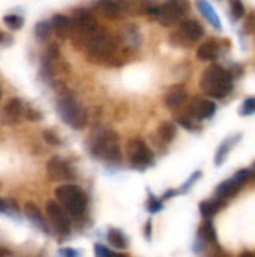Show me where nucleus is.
I'll use <instances>...</instances> for the list:
<instances>
[{
  "mask_svg": "<svg viewBox=\"0 0 255 257\" xmlns=\"http://www.w3.org/2000/svg\"><path fill=\"white\" fill-rule=\"evenodd\" d=\"M200 87L206 95L215 99H221L230 95L233 90V78L230 72L221 65H210L203 71L200 77Z\"/></svg>",
  "mask_w": 255,
  "mask_h": 257,
  "instance_id": "nucleus-1",
  "label": "nucleus"
},
{
  "mask_svg": "<svg viewBox=\"0 0 255 257\" xmlns=\"http://www.w3.org/2000/svg\"><path fill=\"white\" fill-rule=\"evenodd\" d=\"M56 197L59 200V205L72 217H81L87 206V197L86 194L72 184L62 185L56 190Z\"/></svg>",
  "mask_w": 255,
  "mask_h": 257,
  "instance_id": "nucleus-2",
  "label": "nucleus"
},
{
  "mask_svg": "<svg viewBox=\"0 0 255 257\" xmlns=\"http://www.w3.org/2000/svg\"><path fill=\"white\" fill-rule=\"evenodd\" d=\"M57 111L60 117L72 128L81 130L87 123V113L84 107L71 95H60L57 99Z\"/></svg>",
  "mask_w": 255,
  "mask_h": 257,
  "instance_id": "nucleus-3",
  "label": "nucleus"
},
{
  "mask_svg": "<svg viewBox=\"0 0 255 257\" xmlns=\"http://www.w3.org/2000/svg\"><path fill=\"white\" fill-rule=\"evenodd\" d=\"M92 154L110 163H120L122 152L117 134L114 131H104L98 134L92 143Z\"/></svg>",
  "mask_w": 255,
  "mask_h": 257,
  "instance_id": "nucleus-4",
  "label": "nucleus"
},
{
  "mask_svg": "<svg viewBox=\"0 0 255 257\" xmlns=\"http://www.w3.org/2000/svg\"><path fill=\"white\" fill-rule=\"evenodd\" d=\"M191 11L188 0H165L156 11V20L164 27H171L183 21Z\"/></svg>",
  "mask_w": 255,
  "mask_h": 257,
  "instance_id": "nucleus-5",
  "label": "nucleus"
},
{
  "mask_svg": "<svg viewBox=\"0 0 255 257\" xmlns=\"http://www.w3.org/2000/svg\"><path fill=\"white\" fill-rule=\"evenodd\" d=\"M204 36V27L197 20L180 21L179 29L173 33L171 41L177 45H189L200 41Z\"/></svg>",
  "mask_w": 255,
  "mask_h": 257,
  "instance_id": "nucleus-6",
  "label": "nucleus"
},
{
  "mask_svg": "<svg viewBox=\"0 0 255 257\" xmlns=\"http://www.w3.org/2000/svg\"><path fill=\"white\" fill-rule=\"evenodd\" d=\"M128 155H129V161L135 169H146L149 166H152L155 155L153 152L149 149V146L140 140V139H134L128 143Z\"/></svg>",
  "mask_w": 255,
  "mask_h": 257,
  "instance_id": "nucleus-7",
  "label": "nucleus"
},
{
  "mask_svg": "<svg viewBox=\"0 0 255 257\" xmlns=\"http://www.w3.org/2000/svg\"><path fill=\"white\" fill-rule=\"evenodd\" d=\"M45 209H47V215H48V220L50 223L53 224V227L60 232V233H69L71 232V220L68 217V212L54 200H50L47 202L45 205Z\"/></svg>",
  "mask_w": 255,
  "mask_h": 257,
  "instance_id": "nucleus-8",
  "label": "nucleus"
},
{
  "mask_svg": "<svg viewBox=\"0 0 255 257\" xmlns=\"http://www.w3.org/2000/svg\"><path fill=\"white\" fill-rule=\"evenodd\" d=\"M216 111V105L213 101L206 99V98H195L189 102L188 108H186V114L192 119L197 120H203V119H209L215 114Z\"/></svg>",
  "mask_w": 255,
  "mask_h": 257,
  "instance_id": "nucleus-9",
  "label": "nucleus"
},
{
  "mask_svg": "<svg viewBox=\"0 0 255 257\" xmlns=\"http://www.w3.org/2000/svg\"><path fill=\"white\" fill-rule=\"evenodd\" d=\"M47 173L51 181H59V182L69 181L74 178V172H72L71 166L59 157H53L47 163Z\"/></svg>",
  "mask_w": 255,
  "mask_h": 257,
  "instance_id": "nucleus-10",
  "label": "nucleus"
},
{
  "mask_svg": "<svg viewBox=\"0 0 255 257\" xmlns=\"http://www.w3.org/2000/svg\"><path fill=\"white\" fill-rule=\"evenodd\" d=\"M50 23H51V29L57 38H60V39L69 38V35L72 32V24H71V18L68 15L57 14L51 18Z\"/></svg>",
  "mask_w": 255,
  "mask_h": 257,
  "instance_id": "nucleus-11",
  "label": "nucleus"
},
{
  "mask_svg": "<svg viewBox=\"0 0 255 257\" xmlns=\"http://www.w3.org/2000/svg\"><path fill=\"white\" fill-rule=\"evenodd\" d=\"M219 56V44L215 39H207L197 48V59L203 62H212Z\"/></svg>",
  "mask_w": 255,
  "mask_h": 257,
  "instance_id": "nucleus-12",
  "label": "nucleus"
},
{
  "mask_svg": "<svg viewBox=\"0 0 255 257\" xmlns=\"http://www.w3.org/2000/svg\"><path fill=\"white\" fill-rule=\"evenodd\" d=\"M188 99V90L185 89L183 84H177V86H173L167 95H165V105L168 108H177L180 107L185 101Z\"/></svg>",
  "mask_w": 255,
  "mask_h": 257,
  "instance_id": "nucleus-13",
  "label": "nucleus"
},
{
  "mask_svg": "<svg viewBox=\"0 0 255 257\" xmlns=\"http://www.w3.org/2000/svg\"><path fill=\"white\" fill-rule=\"evenodd\" d=\"M245 182H242L240 179H237L236 176L231 178L230 181H225L222 182L218 188H216V196L219 199H227V197H231L234 196L236 193H239V190L243 187Z\"/></svg>",
  "mask_w": 255,
  "mask_h": 257,
  "instance_id": "nucleus-14",
  "label": "nucleus"
},
{
  "mask_svg": "<svg viewBox=\"0 0 255 257\" xmlns=\"http://www.w3.org/2000/svg\"><path fill=\"white\" fill-rule=\"evenodd\" d=\"M23 111H24V104L18 98H11L5 104V116L11 122H18L23 117Z\"/></svg>",
  "mask_w": 255,
  "mask_h": 257,
  "instance_id": "nucleus-15",
  "label": "nucleus"
},
{
  "mask_svg": "<svg viewBox=\"0 0 255 257\" xmlns=\"http://www.w3.org/2000/svg\"><path fill=\"white\" fill-rule=\"evenodd\" d=\"M195 2H197V8L200 9L201 15H203L215 29L221 30V21H219V17H218V14L215 12V9H213L206 0H195Z\"/></svg>",
  "mask_w": 255,
  "mask_h": 257,
  "instance_id": "nucleus-16",
  "label": "nucleus"
},
{
  "mask_svg": "<svg viewBox=\"0 0 255 257\" xmlns=\"http://www.w3.org/2000/svg\"><path fill=\"white\" fill-rule=\"evenodd\" d=\"M24 212H26V215L39 227V229H42L44 232H48V227H47V221L42 218V215H41V212H39V209L33 205V203H30V202H27L26 205H24Z\"/></svg>",
  "mask_w": 255,
  "mask_h": 257,
  "instance_id": "nucleus-17",
  "label": "nucleus"
},
{
  "mask_svg": "<svg viewBox=\"0 0 255 257\" xmlns=\"http://www.w3.org/2000/svg\"><path fill=\"white\" fill-rule=\"evenodd\" d=\"M158 140L164 145L173 142V139L176 137V125L173 122H164L159 125L158 131H156Z\"/></svg>",
  "mask_w": 255,
  "mask_h": 257,
  "instance_id": "nucleus-18",
  "label": "nucleus"
},
{
  "mask_svg": "<svg viewBox=\"0 0 255 257\" xmlns=\"http://www.w3.org/2000/svg\"><path fill=\"white\" fill-rule=\"evenodd\" d=\"M51 35H53V29H51V23L50 21L44 20V21L36 23V26H35V36H36V39L39 42L50 41Z\"/></svg>",
  "mask_w": 255,
  "mask_h": 257,
  "instance_id": "nucleus-19",
  "label": "nucleus"
},
{
  "mask_svg": "<svg viewBox=\"0 0 255 257\" xmlns=\"http://www.w3.org/2000/svg\"><path fill=\"white\" fill-rule=\"evenodd\" d=\"M107 238H108V242H110L111 245H114L116 248H126V245H128L126 238H125L123 233H122L120 230H117V229H110Z\"/></svg>",
  "mask_w": 255,
  "mask_h": 257,
  "instance_id": "nucleus-20",
  "label": "nucleus"
},
{
  "mask_svg": "<svg viewBox=\"0 0 255 257\" xmlns=\"http://www.w3.org/2000/svg\"><path fill=\"white\" fill-rule=\"evenodd\" d=\"M3 23L6 24V27H9L11 30H20L24 24V18L18 14H8L3 17Z\"/></svg>",
  "mask_w": 255,
  "mask_h": 257,
  "instance_id": "nucleus-21",
  "label": "nucleus"
},
{
  "mask_svg": "<svg viewBox=\"0 0 255 257\" xmlns=\"http://www.w3.org/2000/svg\"><path fill=\"white\" fill-rule=\"evenodd\" d=\"M219 206H221L219 202L207 200V202H203V203L200 205V212H201V215H203L204 218H210V217H213V215L218 212Z\"/></svg>",
  "mask_w": 255,
  "mask_h": 257,
  "instance_id": "nucleus-22",
  "label": "nucleus"
},
{
  "mask_svg": "<svg viewBox=\"0 0 255 257\" xmlns=\"http://www.w3.org/2000/svg\"><path fill=\"white\" fill-rule=\"evenodd\" d=\"M233 142H236V139L225 140V142L219 146V149H218V152H216V157H215V164H216V166H221V164H222V161L225 160V157H227V154H228V151H230Z\"/></svg>",
  "mask_w": 255,
  "mask_h": 257,
  "instance_id": "nucleus-23",
  "label": "nucleus"
},
{
  "mask_svg": "<svg viewBox=\"0 0 255 257\" xmlns=\"http://www.w3.org/2000/svg\"><path fill=\"white\" fill-rule=\"evenodd\" d=\"M230 8H231V17L234 20H239L245 14V8L240 0H230Z\"/></svg>",
  "mask_w": 255,
  "mask_h": 257,
  "instance_id": "nucleus-24",
  "label": "nucleus"
},
{
  "mask_svg": "<svg viewBox=\"0 0 255 257\" xmlns=\"http://www.w3.org/2000/svg\"><path fill=\"white\" fill-rule=\"evenodd\" d=\"M23 116H24L27 120H32V122H38V120H41V119H42V114H41L38 110L32 108L30 105H26V107H24Z\"/></svg>",
  "mask_w": 255,
  "mask_h": 257,
  "instance_id": "nucleus-25",
  "label": "nucleus"
},
{
  "mask_svg": "<svg viewBox=\"0 0 255 257\" xmlns=\"http://www.w3.org/2000/svg\"><path fill=\"white\" fill-rule=\"evenodd\" d=\"M201 233H203V236L207 239V241H212V242H215L216 241V233H215V227H213V224L207 220L206 221V224H204V227H203V230H201Z\"/></svg>",
  "mask_w": 255,
  "mask_h": 257,
  "instance_id": "nucleus-26",
  "label": "nucleus"
},
{
  "mask_svg": "<svg viewBox=\"0 0 255 257\" xmlns=\"http://www.w3.org/2000/svg\"><path fill=\"white\" fill-rule=\"evenodd\" d=\"M147 209H149L152 214L159 212V211L162 209V202H161V200H158L156 197L150 196V197H149V202H147Z\"/></svg>",
  "mask_w": 255,
  "mask_h": 257,
  "instance_id": "nucleus-27",
  "label": "nucleus"
},
{
  "mask_svg": "<svg viewBox=\"0 0 255 257\" xmlns=\"http://www.w3.org/2000/svg\"><path fill=\"white\" fill-rule=\"evenodd\" d=\"M255 111V98H248L243 105H242V110H240V114H252Z\"/></svg>",
  "mask_w": 255,
  "mask_h": 257,
  "instance_id": "nucleus-28",
  "label": "nucleus"
},
{
  "mask_svg": "<svg viewBox=\"0 0 255 257\" xmlns=\"http://www.w3.org/2000/svg\"><path fill=\"white\" fill-rule=\"evenodd\" d=\"M177 122L183 126V128H186V130H195V125H194V119L192 117H189L188 114H185V116H179L177 117Z\"/></svg>",
  "mask_w": 255,
  "mask_h": 257,
  "instance_id": "nucleus-29",
  "label": "nucleus"
},
{
  "mask_svg": "<svg viewBox=\"0 0 255 257\" xmlns=\"http://www.w3.org/2000/svg\"><path fill=\"white\" fill-rule=\"evenodd\" d=\"M44 139H45L47 143H50V145H53V146H59V145H60L59 137H57L53 131H50V130H45V131H44Z\"/></svg>",
  "mask_w": 255,
  "mask_h": 257,
  "instance_id": "nucleus-30",
  "label": "nucleus"
},
{
  "mask_svg": "<svg viewBox=\"0 0 255 257\" xmlns=\"http://www.w3.org/2000/svg\"><path fill=\"white\" fill-rule=\"evenodd\" d=\"M200 176H201V172H195V173H194V175H192V176H191V178L183 184V187H182V190H180V191H182V193H185L186 190H189V188L192 187V184H194Z\"/></svg>",
  "mask_w": 255,
  "mask_h": 257,
  "instance_id": "nucleus-31",
  "label": "nucleus"
},
{
  "mask_svg": "<svg viewBox=\"0 0 255 257\" xmlns=\"http://www.w3.org/2000/svg\"><path fill=\"white\" fill-rule=\"evenodd\" d=\"M110 250H107L104 245H101V244H96L95 245V254L96 257H110Z\"/></svg>",
  "mask_w": 255,
  "mask_h": 257,
  "instance_id": "nucleus-32",
  "label": "nucleus"
},
{
  "mask_svg": "<svg viewBox=\"0 0 255 257\" xmlns=\"http://www.w3.org/2000/svg\"><path fill=\"white\" fill-rule=\"evenodd\" d=\"M59 254L62 257H78V253L75 250H71V248H63L59 251Z\"/></svg>",
  "mask_w": 255,
  "mask_h": 257,
  "instance_id": "nucleus-33",
  "label": "nucleus"
},
{
  "mask_svg": "<svg viewBox=\"0 0 255 257\" xmlns=\"http://www.w3.org/2000/svg\"><path fill=\"white\" fill-rule=\"evenodd\" d=\"M9 256H11L9 250H6V248H2V247H0V257H9Z\"/></svg>",
  "mask_w": 255,
  "mask_h": 257,
  "instance_id": "nucleus-34",
  "label": "nucleus"
},
{
  "mask_svg": "<svg viewBox=\"0 0 255 257\" xmlns=\"http://www.w3.org/2000/svg\"><path fill=\"white\" fill-rule=\"evenodd\" d=\"M150 229H152V223H150V220L147 221V229H146V236H147V239H150Z\"/></svg>",
  "mask_w": 255,
  "mask_h": 257,
  "instance_id": "nucleus-35",
  "label": "nucleus"
},
{
  "mask_svg": "<svg viewBox=\"0 0 255 257\" xmlns=\"http://www.w3.org/2000/svg\"><path fill=\"white\" fill-rule=\"evenodd\" d=\"M0 211H3V212L6 211V206H5V202H3L2 199H0Z\"/></svg>",
  "mask_w": 255,
  "mask_h": 257,
  "instance_id": "nucleus-36",
  "label": "nucleus"
},
{
  "mask_svg": "<svg viewBox=\"0 0 255 257\" xmlns=\"http://www.w3.org/2000/svg\"><path fill=\"white\" fill-rule=\"evenodd\" d=\"M240 257H255V253H243Z\"/></svg>",
  "mask_w": 255,
  "mask_h": 257,
  "instance_id": "nucleus-37",
  "label": "nucleus"
},
{
  "mask_svg": "<svg viewBox=\"0 0 255 257\" xmlns=\"http://www.w3.org/2000/svg\"><path fill=\"white\" fill-rule=\"evenodd\" d=\"M110 257H126V256H122V254H116V253H110Z\"/></svg>",
  "mask_w": 255,
  "mask_h": 257,
  "instance_id": "nucleus-38",
  "label": "nucleus"
},
{
  "mask_svg": "<svg viewBox=\"0 0 255 257\" xmlns=\"http://www.w3.org/2000/svg\"><path fill=\"white\" fill-rule=\"evenodd\" d=\"M251 175H252V176H255V163H254V166H252V170H251Z\"/></svg>",
  "mask_w": 255,
  "mask_h": 257,
  "instance_id": "nucleus-39",
  "label": "nucleus"
},
{
  "mask_svg": "<svg viewBox=\"0 0 255 257\" xmlns=\"http://www.w3.org/2000/svg\"><path fill=\"white\" fill-rule=\"evenodd\" d=\"M2 39H3V33L0 32V42H2Z\"/></svg>",
  "mask_w": 255,
  "mask_h": 257,
  "instance_id": "nucleus-40",
  "label": "nucleus"
},
{
  "mask_svg": "<svg viewBox=\"0 0 255 257\" xmlns=\"http://www.w3.org/2000/svg\"><path fill=\"white\" fill-rule=\"evenodd\" d=\"M0 98H2V89H0Z\"/></svg>",
  "mask_w": 255,
  "mask_h": 257,
  "instance_id": "nucleus-41",
  "label": "nucleus"
}]
</instances>
